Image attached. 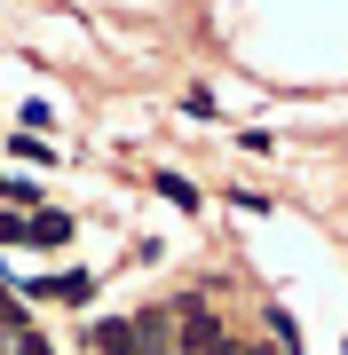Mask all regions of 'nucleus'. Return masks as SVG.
<instances>
[{
    "instance_id": "nucleus-1",
    "label": "nucleus",
    "mask_w": 348,
    "mask_h": 355,
    "mask_svg": "<svg viewBox=\"0 0 348 355\" xmlns=\"http://www.w3.org/2000/svg\"><path fill=\"white\" fill-rule=\"evenodd\" d=\"M64 237H72L64 214H32V221H24V245H64Z\"/></svg>"
},
{
    "instance_id": "nucleus-2",
    "label": "nucleus",
    "mask_w": 348,
    "mask_h": 355,
    "mask_svg": "<svg viewBox=\"0 0 348 355\" xmlns=\"http://www.w3.org/2000/svg\"><path fill=\"white\" fill-rule=\"evenodd\" d=\"M32 292H56V300H88V292H95V277H79V268H72V277H48V284H32Z\"/></svg>"
},
{
    "instance_id": "nucleus-3",
    "label": "nucleus",
    "mask_w": 348,
    "mask_h": 355,
    "mask_svg": "<svg viewBox=\"0 0 348 355\" xmlns=\"http://www.w3.org/2000/svg\"><path fill=\"white\" fill-rule=\"evenodd\" d=\"M0 245H24V221L16 214H0Z\"/></svg>"
}]
</instances>
